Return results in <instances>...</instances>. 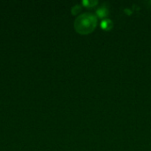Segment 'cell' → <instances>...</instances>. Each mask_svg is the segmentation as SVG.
Here are the masks:
<instances>
[{
  "instance_id": "cell-3",
  "label": "cell",
  "mask_w": 151,
  "mask_h": 151,
  "mask_svg": "<svg viewBox=\"0 0 151 151\" xmlns=\"http://www.w3.org/2000/svg\"><path fill=\"white\" fill-rule=\"evenodd\" d=\"M107 12H108L107 9H104V8H101V9H99V10L97 11V14H98V16H100V17L105 16V15L107 14Z\"/></svg>"
},
{
  "instance_id": "cell-2",
  "label": "cell",
  "mask_w": 151,
  "mask_h": 151,
  "mask_svg": "<svg viewBox=\"0 0 151 151\" xmlns=\"http://www.w3.org/2000/svg\"><path fill=\"white\" fill-rule=\"evenodd\" d=\"M112 26H113V24H112L111 20H110V19H104V20H103L102 23H101V27H102L104 29H105V30L111 29V28L112 27Z\"/></svg>"
},
{
  "instance_id": "cell-1",
  "label": "cell",
  "mask_w": 151,
  "mask_h": 151,
  "mask_svg": "<svg viewBox=\"0 0 151 151\" xmlns=\"http://www.w3.org/2000/svg\"><path fill=\"white\" fill-rule=\"evenodd\" d=\"M97 18L92 13H84L75 20V28L81 34H88L92 32L96 26Z\"/></svg>"
}]
</instances>
